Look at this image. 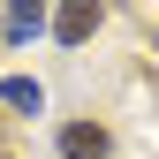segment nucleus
I'll use <instances>...</instances> for the list:
<instances>
[{
  "label": "nucleus",
  "instance_id": "f03ea898",
  "mask_svg": "<svg viewBox=\"0 0 159 159\" xmlns=\"http://www.w3.org/2000/svg\"><path fill=\"white\" fill-rule=\"evenodd\" d=\"M91 30H98V0H68V8L53 15V38H61V46H84Z\"/></svg>",
  "mask_w": 159,
  "mask_h": 159
},
{
  "label": "nucleus",
  "instance_id": "20e7f679",
  "mask_svg": "<svg viewBox=\"0 0 159 159\" xmlns=\"http://www.w3.org/2000/svg\"><path fill=\"white\" fill-rule=\"evenodd\" d=\"M38 30V8H8V38H30Z\"/></svg>",
  "mask_w": 159,
  "mask_h": 159
},
{
  "label": "nucleus",
  "instance_id": "7ed1b4c3",
  "mask_svg": "<svg viewBox=\"0 0 159 159\" xmlns=\"http://www.w3.org/2000/svg\"><path fill=\"white\" fill-rule=\"evenodd\" d=\"M0 98H8L15 114H38V84H30V76H8V91H0Z\"/></svg>",
  "mask_w": 159,
  "mask_h": 159
},
{
  "label": "nucleus",
  "instance_id": "39448f33",
  "mask_svg": "<svg viewBox=\"0 0 159 159\" xmlns=\"http://www.w3.org/2000/svg\"><path fill=\"white\" fill-rule=\"evenodd\" d=\"M0 159H8V152H0Z\"/></svg>",
  "mask_w": 159,
  "mask_h": 159
},
{
  "label": "nucleus",
  "instance_id": "f257e3e1",
  "mask_svg": "<svg viewBox=\"0 0 159 159\" xmlns=\"http://www.w3.org/2000/svg\"><path fill=\"white\" fill-rule=\"evenodd\" d=\"M106 152H114V136L98 121H68L61 129V159H106Z\"/></svg>",
  "mask_w": 159,
  "mask_h": 159
}]
</instances>
